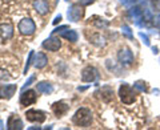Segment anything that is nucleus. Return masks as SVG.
<instances>
[{
  "label": "nucleus",
  "instance_id": "obj_1",
  "mask_svg": "<svg viewBox=\"0 0 160 130\" xmlns=\"http://www.w3.org/2000/svg\"><path fill=\"white\" fill-rule=\"evenodd\" d=\"M72 121L75 125L82 128H88L92 123V113L87 108H80L79 110L75 113V116L72 117Z\"/></svg>",
  "mask_w": 160,
  "mask_h": 130
},
{
  "label": "nucleus",
  "instance_id": "obj_2",
  "mask_svg": "<svg viewBox=\"0 0 160 130\" xmlns=\"http://www.w3.org/2000/svg\"><path fill=\"white\" fill-rule=\"evenodd\" d=\"M119 96H120V100L123 101V104H126V105H131V104L135 102V100H136V96H135V92H133L132 86L128 85V84L120 85Z\"/></svg>",
  "mask_w": 160,
  "mask_h": 130
},
{
  "label": "nucleus",
  "instance_id": "obj_3",
  "mask_svg": "<svg viewBox=\"0 0 160 130\" xmlns=\"http://www.w3.org/2000/svg\"><path fill=\"white\" fill-rule=\"evenodd\" d=\"M19 32L22 35H26V36H31L36 31V26L32 21L31 19H23L22 21L19 23Z\"/></svg>",
  "mask_w": 160,
  "mask_h": 130
},
{
  "label": "nucleus",
  "instance_id": "obj_4",
  "mask_svg": "<svg viewBox=\"0 0 160 130\" xmlns=\"http://www.w3.org/2000/svg\"><path fill=\"white\" fill-rule=\"evenodd\" d=\"M83 13H84L83 7L80 6V4H73V6H71L69 9H68V13H67L68 15V20L76 23L83 17Z\"/></svg>",
  "mask_w": 160,
  "mask_h": 130
},
{
  "label": "nucleus",
  "instance_id": "obj_5",
  "mask_svg": "<svg viewBox=\"0 0 160 130\" xmlns=\"http://www.w3.org/2000/svg\"><path fill=\"white\" fill-rule=\"evenodd\" d=\"M118 58H119V61L122 65H131L133 63V53L131 52V49L123 48L119 51Z\"/></svg>",
  "mask_w": 160,
  "mask_h": 130
},
{
  "label": "nucleus",
  "instance_id": "obj_6",
  "mask_svg": "<svg viewBox=\"0 0 160 130\" xmlns=\"http://www.w3.org/2000/svg\"><path fill=\"white\" fill-rule=\"evenodd\" d=\"M26 117L29 122H39L42 123L46 121V113L42 112V110H36V109H31V110H28L26 113Z\"/></svg>",
  "mask_w": 160,
  "mask_h": 130
},
{
  "label": "nucleus",
  "instance_id": "obj_7",
  "mask_svg": "<svg viewBox=\"0 0 160 130\" xmlns=\"http://www.w3.org/2000/svg\"><path fill=\"white\" fill-rule=\"evenodd\" d=\"M99 78V73L96 71V68L93 67H87L83 69L82 72V80L84 82H92L95 80Z\"/></svg>",
  "mask_w": 160,
  "mask_h": 130
},
{
  "label": "nucleus",
  "instance_id": "obj_8",
  "mask_svg": "<svg viewBox=\"0 0 160 130\" xmlns=\"http://www.w3.org/2000/svg\"><path fill=\"white\" fill-rule=\"evenodd\" d=\"M60 47H62L60 39H59V37H55L53 35L43 43V48H44V49H47V51H51V52H56V51H59Z\"/></svg>",
  "mask_w": 160,
  "mask_h": 130
},
{
  "label": "nucleus",
  "instance_id": "obj_9",
  "mask_svg": "<svg viewBox=\"0 0 160 130\" xmlns=\"http://www.w3.org/2000/svg\"><path fill=\"white\" fill-rule=\"evenodd\" d=\"M16 85H0V100H3V98H11L15 92H16Z\"/></svg>",
  "mask_w": 160,
  "mask_h": 130
},
{
  "label": "nucleus",
  "instance_id": "obj_10",
  "mask_svg": "<svg viewBox=\"0 0 160 130\" xmlns=\"http://www.w3.org/2000/svg\"><path fill=\"white\" fill-rule=\"evenodd\" d=\"M13 36V26L11 23L0 24V37L3 40H9Z\"/></svg>",
  "mask_w": 160,
  "mask_h": 130
},
{
  "label": "nucleus",
  "instance_id": "obj_11",
  "mask_svg": "<svg viewBox=\"0 0 160 130\" xmlns=\"http://www.w3.org/2000/svg\"><path fill=\"white\" fill-rule=\"evenodd\" d=\"M68 109H69V105H67L66 102H63V101L55 102L52 105V112L55 113V116L56 117H63L64 114L68 112Z\"/></svg>",
  "mask_w": 160,
  "mask_h": 130
},
{
  "label": "nucleus",
  "instance_id": "obj_12",
  "mask_svg": "<svg viewBox=\"0 0 160 130\" xmlns=\"http://www.w3.org/2000/svg\"><path fill=\"white\" fill-rule=\"evenodd\" d=\"M35 101H36V94H35L33 91H27V92L23 91V94H22V97H20V104H22L23 106L32 105Z\"/></svg>",
  "mask_w": 160,
  "mask_h": 130
},
{
  "label": "nucleus",
  "instance_id": "obj_13",
  "mask_svg": "<svg viewBox=\"0 0 160 130\" xmlns=\"http://www.w3.org/2000/svg\"><path fill=\"white\" fill-rule=\"evenodd\" d=\"M33 8L36 9V12L39 15H47L49 11V4H48L47 0H35Z\"/></svg>",
  "mask_w": 160,
  "mask_h": 130
},
{
  "label": "nucleus",
  "instance_id": "obj_14",
  "mask_svg": "<svg viewBox=\"0 0 160 130\" xmlns=\"http://www.w3.org/2000/svg\"><path fill=\"white\" fill-rule=\"evenodd\" d=\"M7 129L9 130H20V129H23V122H22V119H20L18 116H12L8 118V121H7Z\"/></svg>",
  "mask_w": 160,
  "mask_h": 130
},
{
  "label": "nucleus",
  "instance_id": "obj_15",
  "mask_svg": "<svg viewBox=\"0 0 160 130\" xmlns=\"http://www.w3.org/2000/svg\"><path fill=\"white\" fill-rule=\"evenodd\" d=\"M99 94L104 102H111L113 100V89L111 86H103L99 91Z\"/></svg>",
  "mask_w": 160,
  "mask_h": 130
},
{
  "label": "nucleus",
  "instance_id": "obj_16",
  "mask_svg": "<svg viewBox=\"0 0 160 130\" xmlns=\"http://www.w3.org/2000/svg\"><path fill=\"white\" fill-rule=\"evenodd\" d=\"M33 63H35V68L43 69V68L48 64V58H47V56H46V54H44L43 52H39L36 56H35Z\"/></svg>",
  "mask_w": 160,
  "mask_h": 130
},
{
  "label": "nucleus",
  "instance_id": "obj_17",
  "mask_svg": "<svg viewBox=\"0 0 160 130\" xmlns=\"http://www.w3.org/2000/svg\"><path fill=\"white\" fill-rule=\"evenodd\" d=\"M143 12L144 11L140 7H132V8H129L128 15L133 19V21L139 26V20H143Z\"/></svg>",
  "mask_w": 160,
  "mask_h": 130
},
{
  "label": "nucleus",
  "instance_id": "obj_18",
  "mask_svg": "<svg viewBox=\"0 0 160 130\" xmlns=\"http://www.w3.org/2000/svg\"><path fill=\"white\" fill-rule=\"evenodd\" d=\"M36 89H38V92L43 93V94H51L53 92V86L49 82H46V81L36 84Z\"/></svg>",
  "mask_w": 160,
  "mask_h": 130
},
{
  "label": "nucleus",
  "instance_id": "obj_19",
  "mask_svg": "<svg viewBox=\"0 0 160 130\" xmlns=\"http://www.w3.org/2000/svg\"><path fill=\"white\" fill-rule=\"evenodd\" d=\"M60 36H63L64 39H67L68 41H78V33L76 31H72V29H66V31L60 32Z\"/></svg>",
  "mask_w": 160,
  "mask_h": 130
},
{
  "label": "nucleus",
  "instance_id": "obj_20",
  "mask_svg": "<svg viewBox=\"0 0 160 130\" xmlns=\"http://www.w3.org/2000/svg\"><path fill=\"white\" fill-rule=\"evenodd\" d=\"M89 41H91L92 44H95V45H98V47H104L106 45L104 37L102 36V35H99V33H93L92 36L89 37Z\"/></svg>",
  "mask_w": 160,
  "mask_h": 130
},
{
  "label": "nucleus",
  "instance_id": "obj_21",
  "mask_svg": "<svg viewBox=\"0 0 160 130\" xmlns=\"http://www.w3.org/2000/svg\"><path fill=\"white\" fill-rule=\"evenodd\" d=\"M133 89L138 92H147L148 88H147V84L144 81H136L133 84Z\"/></svg>",
  "mask_w": 160,
  "mask_h": 130
},
{
  "label": "nucleus",
  "instance_id": "obj_22",
  "mask_svg": "<svg viewBox=\"0 0 160 130\" xmlns=\"http://www.w3.org/2000/svg\"><path fill=\"white\" fill-rule=\"evenodd\" d=\"M99 20V21H93V24H95V26H96L98 28H107L108 27V21H107V20H104V19H98Z\"/></svg>",
  "mask_w": 160,
  "mask_h": 130
},
{
  "label": "nucleus",
  "instance_id": "obj_23",
  "mask_svg": "<svg viewBox=\"0 0 160 130\" xmlns=\"http://www.w3.org/2000/svg\"><path fill=\"white\" fill-rule=\"evenodd\" d=\"M32 58H33V51H31V52H29V54H28L27 64H26V67H24V73H27V71L29 69V65H31V63H32Z\"/></svg>",
  "mask_w": 160,
  "mask_h": 130
},
{
  "label": "nucleus",
  "instance_id": "obj_24",
  "mask_svg": "<svg viewBox=\"0 0 160 130\" xmlns=\"http://www.w3.org/2000/svg\"><path fill=\"white\" fill-rule=\"evenodd\" d=\"M9 78H11V74H9L7 71H4V69H0V80L6 81V80H9Z\"/></svg>",
  "mask_w": 160,
  "mask_h": 130
},
{
  "label": "nucleus",
  "instance_id": "obj_25",
  "mask_svg": "<svg viewBox=\"0 0 160 130\" xmlns=\"http://www.w3.org/2000/svg\"><path fill=\"white\" fill-rule=\"evenodd\" d=\"M123 33L126 35V36H127L128 39H133L132 33H131V28H129L128 26H123Z\"/></svg>",
  "mask_w": 160,
  "mask_h": 130
},
{
  "label": "nucleus",
  "instance_id": "obj_26",
  "mask_svg": "<svg viewBox=\"0 0 160 130\" xmlns=\"http://www.w3.org/2000/svg\"><path fill=\"white\" fill-rule=\"evenodd\" d=\"M139 37L143 40V41H144V44H146V45H149V37H148V35L143 33V32H139Z\"/></svg>",
  "mask_w": 160,
  "mask_h": 130
},
{
  "label": "nucleus",
  "instance_id": "obj_27",
  "mask_svg": "<svg viewBox=\"0 0 160 130\" xmlns=\"http://www.w3.org/2000/svg\"><path fill=\"white\" fill-rule=\"evenodd\" d=\"M33 81H35V76H31V77H29V78L27 80V81H26V84L23 85V91H26L27 86H29V85H31Z\"/></svg>",
  "mask_w": 160,
  "mask_h": 130
},
{
  "label": "nucleus",
  "instance_id": "obj_28",
  "mask_svg": "<svg viewBox=\"0 0 160 130\" xmlns=\"http://www.w3.org/2000/svg\"><path fill=\"white\" fill-rule=\"evenodd\" d=\"M93 2H95V0H80L79 4H80L82 7H87V6H91Z\"/></svg>",
  "mask_w": 160,
  "mask_h": 130
},
{
  "label": "nucleus",
  "instance_id": "obj_29",
  "mask_svg": "<svg viewBox=\"0 0 160 130\" xmlns=\"http://www.w3.org/2000/svg\"><path fill=\"white\" fill-rule=\"evenodd\" d=\"M152 20H153V24H155V26H156V27H160V15L155 16Z\"/></svg>",
  "mask_w": 160,
  "mask_h": 130
},
{
  "label": "nucleus",
  "instance_id": "obj_30",
  "mask_svg": "<svg viewBox=\"0 0 160 130\" xmlns=\"http://www.w3.org/2000/svg\"><path fill=\"white\" fill-rule=\"evenodd\" d=\"M60 20H62V15H59V16L55 17V20H53V24H58V23H60Z\"/></svg>",
  "mask_w": 160,
  "mask_h": 130
},
{
  "label": "nucleus",
  "instance_id": "obj_31",
  "mask_svg": "<svg viewBox=\"0 0 160 130\" xmlns=\"http://www.w3.org/2000/svg\"><path fill=\"white\" fill-rule=\"evenodd\" d=\"M87 88H88V86H79V88H78V91H79V92H84Z\"/></svg>",
  "mask_w": 160,
  "mask_h": 130
},
{
  "label": "nucleus",
  "instance_id": "obj_32",
  "mask_svg": "<svg viewBox=\"0 0 160 130\" xmlns=\"http://www.w3.org/2000/svg\"><path fill=\"white\" fill-rule=\"evenodd\" d=\"M152 51H153L155 54H156V53H158V48H155V47H153V48H152Z\"/></svg>",
  "mask_w": 160,
  "mask_h": 130
},
{
  "label": "nucleus",
  "instance_id": "obj_33",
  "mask_svg": "<svg viewBox=\"0 0 160 130\" xmlns=\"http://www.w3.org/2000/svg\"><path fill=\"white\" fill-rule=\"evenodd\" d=\"M0 129H3V122L0 121Z\"/></svg>",
  "mask_w": 160,
  "mask_h": 130
},
{
  "label": "nucleus",
  "instance_id": "obj_34",
  "mask_svg": "<svg viewBox=\"0 0 160 130\" xmlns=\"http://www.w3.org/2000/svg\"><path fill=\"white\" fill-rule=\"evenodd\" d=\"M67 2H69V0H67Z\"/></svg>",
  "mask_w": 160,
  "mask_h": 130
}]
</instances>
